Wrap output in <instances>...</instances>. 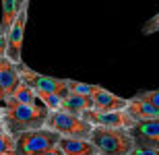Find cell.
I'll list each match as a JSON object with an SVG mask.
<instances>
[{
    "mask_svg": "<svg viewBox=\"0 0 159 155\" xmlns=\"http://www.w3.org/2000/svg\"><path fill=\"white\" fill-rule=\"evenodd\" d=\"M130 155H159V149H153V147H134V151Z\"/></svg>",
    "mask_w": 159,
    "mask_h": 155,
    "instance_id": "20",
    "label": "cell"
},
{
    "mask_svg": "<svg viewBox=\"0 0 159 155\" xmlns=\"http://www.w3.org/2000/svg\"><path fill=\"white\" fill-rule=\"evenodd\" d=\"M128 114L132 116L134 120H151V118H159V110L155 106H151L149 102H143L139 97H130L128 99V106H126Z\"/></svg>",
    "mask_w": 159,
    "mask_h": 155,
    "instance_id": "12",
    "label": "cell"
},
{
    "mask_svg": "<svg viewBox=\"0 0 159 155\" xmlns=\"http://www.w3.org/2000/svg\"><path fill=\"white\" fill-rule=\"evenodd\" d=\"M21 83V71L19 64L8 60L6 56L0 58V87L4 89L6 95H11L12 91L17 89V85Z\"/></svg>",
    "mask_w": 159,
    "mask_h": 155,
    "instance_id": "10",
    "label": "cell"
},
{
    "mask_svg": "<svg viewBox=\"0 0 159 155\" xmlns=\"http://www.w3.org/2000/svg\"><path fill=\"white\" fill-rule=\"evenodd\" d=\"M91 99H93V110H99V112L126 110V106H128V99H124V97L116 95V93L103 89V87H99V89L95 91L93 95H91Z\"/></svg>",
    "mask_w": 159,
    "mask_h": 155,
    "instance_id": "9",
    "label": "cell"
},
{
    "mask_svg": "<svg viewBox=\"0 0 159 155\" xmlns=\"http://www.w3.org/2000/svg\"><path fill=\"white\" fill-rule=\"evenodd\" d=\"M27 8L29 2H23L21 12H19L17 21L12 23L11 31H8V48H6V58L21 64L23 62V39H25V27H27Z\"/></svg>",
    "mask_w": 159,
    "mask_h": 155,
    "instance_id": "7",
    "label": "cell"
},
{
    "mask_svg": "<svg viewBox=\"0 0 159 155\" xmlns=\"http://www.w3.org/2000/svg\"><path fill=\"white\" fill-rule=\"evenodd\" d=\"M91 126H103V128H126L130 130L136 124V120L128 114V110H110V112H99V110H87L81 114Z\"/></svg>",
    "mask_w": 159,
    "mask_h": 155,
    "instance_id": "6",
    "label": "cell"
},
{
    "mask_svg": "<svg viewBox=\"0 0 159 155\" xmlns=\"http://www.w3.org/2000/svg\"><path fill=\"white\" fill-rule=\"evenodd\" d=\"M6 48H8V33L0 31V58L6 56Z\"/></svg>",
    "mask_w": 159,
    "mask_h": 155,
    "instance_id": "21",
    "label": "cell"
},
{
    "mask_svg": "<svg viewBox=\"0 0 159 155\" xmlns=\"http://www.w3.org/2000/svg\"><path fill=\"white\" fill-rule=\"evenodd\" d=\"M58 147L64 155H99V149L95 147L89 139H70L62 137Z\"/></svg>",
    "mask_w": 159,
    "mask_h": 155,
    "instance_id": "11",
    "label": "cell"
},
{
    "mask_svg": "<svg viewBox=\"0 0 159 155\" xmlns=\"http://www.w3.org/2000/svg\"><path fill=\"white\" fill-rule=\"evenodd\" d=\"M0 155H19L17 153V139L4 128L0 130Z\"/></svg>",
    "mask_w": 159,
    "mask_h": 155,
    "instance_id": "16",
    "label": "cell"
},
{
    "mask_svg": "<svg viewBox=\"0 0 159 155\" xmlns=\"http://www.w3.org/2000/svg\"><path fill=\"white\" fill-rule=\"evenodd\" d=\"M48 116H50V110L46 106H29V103H21L12 97H6L2 103L0 122L6 132H11L12 137H19L21 132L43 128Z\"/></svg>",
    "mask_w": 159,
    "mask_h": 155,
    "instance_id": "1",
    "label": "cell"
},
{
    "mask_svg": "<svg viewBox=\"0 0 159 155\" xmlns=\"http://www.w3.org/2000/svg\"><path fill=\"white\" fill-rule=\"evenodd\" d=\"M15 139H17V153L19 155H39L43 151L52 149V147H58L62 137L56 130L43 126V128L21 132Z\"/></svg>",
    "mask_w": 159,
    "mask_h": 155,
    "instance_id": "4",
    "label": "cell"
},
{
    "mask_svg": "<svg viewBox=\"0 0 159 155\" xmlns=\"http://www.w3.org/2000/svg\"><path fill=\"white\" fill-rule=\"evenodd\" d=\"M128 132L134 139V147H153V149H159V118L136 120V124Z\"/></svg>",
    "mask_w": 159,
    "mask_h": 155,
    "instance_id": "8",
    "label": "cell"
},
{
    "mask_svg": "<svg viewBox=\"0 0 159 155\" xmlns=\"http://www.w3.org/2000/svg\"><path fill=\"white\" fill-rule=\"evenodd\" d=\"M99 155H106V153H99Z\"/></svg>",
    "mask_w": 159,
    "mask_h": 155,
    "instance_id": "26",
    "label": "cell"
},
{
    "mask_svg": "<svg viewBox=\"0 0 159 155\" xmlns=\"http://www.w3.org/2000/svg\"><path fill=\"white\" fill-rule=\"evenodd\" d=\"M91 107H93V99L91 97L79 95V93H72V91L62 99V110H66V112H70V114H79L81 116L83 112H87Z\"/></svg>",
    "mask_w": 159,
    "mask_h": 155,
    "instance_id": "13",
    "label": "cell"
},
{
    "mask_svg": "<svg viewBox=\"0 0 159 155\" xmlns=\"http://www.w3.org/2000/svg\"><path fill=\"white\" fill-rule=\"evenodd\" d=\"M21 2H29V0H21Z\"/></svg>",
    "mask_w": 159,
    "mask_h": 155,
    "instance_id": "25",
    "label": "cell"
},
{
    "mask_svg": "<svg viewBox=\"0 0 159 155\" xmlns=\"http://www.w3.org/2000/svg\"><path fill=\"white\" fill-rule=\"evenodd\" d=\"M139 99L143 102H149L151 106H155L159 110V89H151V91H141V93H136Z\"/></svg>",
    "mask_w": 159,
    "mask_h": 155,
    "instance_id": "18",
    "label": "cell"
},
{
    "mask_svg": "<svg viewBox=\"0 0 159 155\" xmlns=\"http://www.w3.org/2000/svg\"><path fill=\"white\" fill-rule=\"evenodd\" d=\"M68 89H70L72 93L91 97L95 91L99 89V85H91V83H83V81H72V79H68Z\"/></svg>",
    "mask_w": 159,
    "mask_h": 155,
    "instance_id": "17",
    "label": "cell"
},
{
    "mask_svg": "<svg viewBox=\"0 0 159 155\" xmlns=\"http://www.w3.org/2000/svg\"><path fill=\"white\" fill-rule=\"evenodd\" d=\"M2 128H4V126H2V122H0V130H2Z\"/></svg>",
    "mask_w": 159,
    "mask_h": 155,
    "instance_id": "24",
    "label": "cell"
},
{
    "mask_svg": "<svg viewBox=\"0 0 159 155\" xmlns=\"http://www.w3.org/2000/svg\"><path fill=\"white\" fill-rule=\"evenodd\" d=\"M48 128H52L60 134V137H70V139H89L93 126L87 120L79 116V114H70L66 110H56L50 112L46 122Z\"/></svg>",
    "mask_w": 159,
    "mask_h": 155,
    "instance_id": "3",
    "label": "cell"
},
{
    "mask_svg": "<svg viewBox=\"0 0 159 155\" xmlns=\"http://www.w3.org/2000/svg\"><path fill=\"white\" fill-rule=\"evenodd\" d=\"M39 155H64V153H62V149H60V147H52V149L43 151V153H39Z\"/></svg>",
    "mask_w": 159,
    "mask_h": 155,
    "instance_id": "22",
    "label": "cell"
},
{
    "mask_svg": "<svg viewBox=\"0 0 159 155\" xmlns=\"http://www.w3.org/2000/svg\"><path fill=\"white\" fill-rule=\"evenodd\" d=\"M19 71H21V81L27 83L31 89L43 91V93H56V95H60L62 99L70 93V89H68V79H58V77H50V75H41V72L29 68L25 62L19 64Z\"/></svg>",
    "mask_w": 159,
    "mask_h": 155,
    "instance_id": "5",
    "label": "cell"
},
{
    "mask_svg": "<svg viewBox=\"0 0 159 155\" xmlns=\"http://www.w3.org/2000/svg\"><path fill=\"white\" fill-rule=\"evenodd\" d=\"M23 2L21 0H2V21H0V31L8 33L12 27V23L17 21L19 12H21Z\"/></svg>",
    "mask_w": 159,
    "mask_h": 155,
    "instance_id": "14",
    "label": "cell"
},
{
    "mask_svg": "<svg viewBox=\"0 0 159 155\" xmlns=\"http://www.w3.org/2000/svg\"><path fill=\"white\" fill-rule=\"evenodd\" d=\"M6 93H4V89H2V87H0V106H2V103H4V99H6Z\"/></svg>",
    "mask_w": 159,
    "mask_h": 155,
    "instance_id": "23",
    "label": "cell"
},
{
    "mask_svg": "<svg viewBox=\"0 0 159 155\" xmlns=\"http://www.w3.org/2000/svg\"><path fill=\"white\" fill-rule=\"evenodd\" d=\"M8 97H12V99H17V102H21V103H29V106H41L37 95H35V89H31L29 85L23 83V81L17 85V89L12 91Z\"/></svg>",
    "mask_w": 159,
    "mask_h": 155,
    "instance_id": "15",
    "label": "cell"
},
{
    "mask_svg": "<svg viewBox=\"0 0 159 155\" xmlns=\"http://www.w3.org/2000/svg\"><path fill=\"white\" fill-rule=\"evenodd\" d=\"M157 31H159V12L143 25V33H145V35H151V33H157Z\"/></svg>",
    "mask_w": 159,
    "mask_h": 155,
    "instance_id": "19",
    "label": "cell"
},
{
    "mask_svg": "<svg viewBox=\"0 0 159 155\" xmlns=\"http://www.w3.org/2000/svg\"><path fill=\"white\" fill-rule=\"evenodd\" d=\"M89 141L106 155H130L134 151V139L126 128H103L93 126Z\"/></svg>",
    "mask_w": 159,
    "mask_h": 155,
    "instance_id": "2",
    "label": "cell"
}]
</instances>
